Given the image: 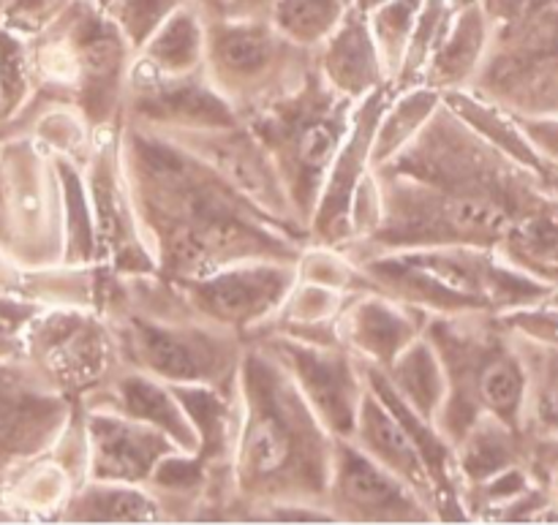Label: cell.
<instances>
[{"label": "cell", "instance_id": "1", "mask_svg": "<svg viewBox=\"0 0 558 525\" xmlns=\"http://www.w3.org/2000/svg\"><path fill=\"white\" fill-rule=\"evenodd\" d=\"M118 147L142 243L167 281L243 261H298L311 243L163 131L120 120Z\"/></svg>", "mask_w": 558, "mask_h": 525}, {"label": "cell", "instance_id": "2", "mask_svg": "<svg viewBox=\"0 0 558 525\" xmlns=\"http://www.w3.org/2000/svg\"><path fill=\"white\" fill-rule=\"evenodd\" d=\"M332 441L287 368L259 341H245L227 463L232 515L240 506L251 521H332Z\"/></svg>", "mask_w": 558, "mask_h": 525}, {"label": "cell", "instance_id": "3", "mask_svg": "<svg viewBox=\"0 0 558 525\" xmlns=\"http://www.w3.org/2000/svg\"><path fill=\"white\" fill-rule=\"evenodd\" d=\"M354 107L357 101L341 96L322 80L314 60L292 87L240 118L276 167L289 205L305 232L332 161L352 129Z\"/></svg>", "mask_w": 558, "mask_h": 525}, {"label": "cell", "instance_id": "4", "mask_svg": "<svg viewBox=\"0 0 558 525\" xmlns=\"http://www.w3.org/2000/svg\"><path fill=\"white\" fill-rule=\"evenodd\" d=\"M480 314H428L425 341L445 370V401L434 425L447 444H456L480 417L518 428L526 401L521 363L477 325Z\"/></svg>", "mask_w": 558, "mask_h": 525}, {"label": "cell", "instance_id": "5", "mask_svg": "<svg viewBox=\"0 0 558 525\" xmlns=\"http://www.w3.org/2000/svg\"><path fill=\"white\" fill-rule=\"evenodd\" d=\"M349 259L360 267L368 289L425 316L483 314L496 305L515 303V294L523 289L521 278L510 276L488 248L439 245Z\"/></svg>", "mask_w": 558, "mask_h": 525}, {"label": "cell", "instance_id": "6", "mask_svg": "<svg viewBox=\"0 0 558 525\" xmlns=\"http://www.w3.org/2000/svg\"><path fill=\"white\" fill-rule=\"evenodd\" d=\"M205 20V74L243 118L292 87L314 65V49L289 41L267 14H218Z\"/></svg>", "mask_w": 558, "mask_h": 525}, {"label": "cell", "instance_id": "7", "mask_svg": "<svg viewBox=\"0 0 558 525\" xmlns=\"http://www.w3.org/2000/svg\"><path fill=\"white\" fill-rule=\"evenodd\" d=\"M248 341H259L287 368L332 439L354 434L365 379L360 359L343 343L308 341L278 330L259 332Z\"/></svg>", "mask_w": 558, "mask_h": 525}, {"label": "cell", "instance_id": "8", "mask_svg": "<svg viewBox=\"0 0 558 525\" xmlns=\"http://www.w3.org/2000/svg\"><path fill=\"white\" fill-rule=\"evenodd\" d=\"M294 283L298 261H243L174 286L196 316L248 341L281 310Z\"/></svg>", "mask_w": 558, "mask_h": 525}, {"label": "cell", "instance_id": "9", "mask_svg": "<svg viewBox=\"0 0 558 525\" xmlns=\"http://www.w3.org/2000/svg\"><path fill=\"white\" fill-rule=\"evenodd\" d=\"M325 506L332 521L430 523L434 510L396 474L365 455L352 439L332 441V466Z\"/></svg>", "mask_w": 558, "mask_h": 525}, {"label": "cell", "instance_id": "10", "mask_svg": "<svg viewBox=\"0 0 558 525\" xmlns=\"http://www.w3.org/2000/svg\"><path fill=\"white\" fill-rule=\"evenodd\" d=\"M85 472L96 483L145 485L174 452H183L153 425L101 406H80Z\"/></svg>", "mask_w": 558, "mask_h": 525}, {"label": "cell", "instance_id": "11", "mask_svg": "<svg viewBox=\"0 0 558 525\" xmlns=\"http://www.w3.org/2000/svg\"><path fill=\"white\" fill-rule=\"evenodd\" d=\"M423 310L363 289L349 294L336 325L341 343L354 357L385 368L423 332Z\"/></svg>", "mask_w": 558, "mask_h": 525}, {"label": "cell", "instance_id": "12", "mask_svg": "<svg viewBox=\"0 0 558 525\" xmlns=\"http://www.w3.org/2000/svg\"><path fill=\"white\" fill-rule=\"evenodd\" d=\"M349 439H352L365 455L374 457L379 466H385L387 472L396 474L403 485H409V488L434 510L436 521H439L436 485L434 477H430L428 463H425L423 452H420L417 441L412 439V434H409L403 419L396 414V408H392L379 392L371 390L368 381H365L363 401H360L354 434L349 436Z\"/></svg>", "mask_w": 558, "mask_h": 525}, {"label": "cell", "instance_id": "13", "mask_svg": "<svg viewBox=\"0 0 558 525\" xmlns=\"http://www.w3.org/2000/svg\"><path fill=\"white\" fill-rule=\"evenodd\" d=\"M80 406L114 408V412L125 414V417H134L140 423H147L156 430H161L163 436H169L189 455L199 452V434H196L194 423L185 414L183 403L174 395L172 384L150 374H142V370L125 368L123 365L96 392H90Z\"/></svg>", "mask_w": 558, "mask_h": 525}, {"label": "cell", "instance_id": "14", "mask_svg": "<svg viewBox=\"0 0 558 525\" xmlns=\"http://www.w3.org/2000/svg\"><path fill=\"white\" fill-rule=\"evenodd\" d=\"M314 60L322 80L341 96L352 98V101H360L363 96L374 93L376 87L390 82L385 74V65H381L374 33H371L368 14L357 5L314 49Z\"/></svg>", "mask_w": 558, "mask_h": 525}, {"label": "cell", "instance_id": "15", "mask_svg": "<svg viewBox=\"0 0 558 525\" xmlns=\"http://www.w3.org/2000/svg\"><path fill=\"white\" fill-rule=\"evenodd\" d=\"M71 523H158L167 517L161 501L145 485L85 479L60 512Z\"/></svg>", "mask_w": 558, "mask_h": 525}, {"label": "cell", "instance_id": "16", "mask_svg": "<svg viewBox=\"0 0 558 525\" xmlns=\"http://www.w3.org/2000/svg\"><path fill=\"white\" fill-rule=\"evenodd\" d=\"M134 60L167 76L205 69V20L199 11L191 3L174 9L136 49Z\"/></svg>", "mask_w": 558, "mask_h": 525}, {"label": "cell", "instance_id": "17", "mask_svg": "<svg viewBox=\"0 0 558 525\" xmlns=\"http://www.w3.org/2000/svg\"><path fill=\"white\" fill-rule=\"evenodd\" d=\"M387 384L409 403L417 414L428 417L434 423L436 412H439L441 401H445V370H441L439 357H436L434 346L425 341L420 332L390 365L381 368Z\"/></svg>", "mask_w": 558, "mask_h": 525}, {"label": "cell", "instance_id": "18", "mask_svg": "<svg viewBox=\"0 0 558 525\" xmlns=\"http://www.w3.org/2000/svg\"><path fill=\"white\" fill-rule=\"evenodd\" d=\"M354 5L357 0H272L267 16L289 41L316 49Z\"/></svg>", "mask_w": 558, "mask_h": 525}, {"label": "cell", "instance_id": "19", "mask_svg": "<svg viewBox=\"0 0 558 525\" xmlns=\"http://www.w3.org/2000/svg\"><path fill=\"white\" fill-rule=\"evenodd\" d=\"M183 3L189 0H112L107 14L136 52L150 38V33Z\"/></svg>", "mask_w": 558, "mask_h": 525}, {"label": "cell", "instance_id": "20", "mask_svg": "<svg viewBox=\"0 0 558 525\" xmlns=\"http://www.w3.org/2000/svg\"><path fill=\"white\" fill-rule=\"evenodd\" d=\"M202 16H218V14H232L238 0H189Z\"/></svg>", "mask_w": 558, "mask_h": 525}, {"label": "cell", "instance_id": "21", "mask_svg": "<svg viewBox=\"0 0 558 525\" xmlns=\"http://www.w3.org/2000/svg\"><path fill=\"white\" fill-rule=\"evenodd\" d=\"M272 0H238L234 14H267Z\"/></svg>", "mask_w": 558, "mask_h": 525}]
</instances>
